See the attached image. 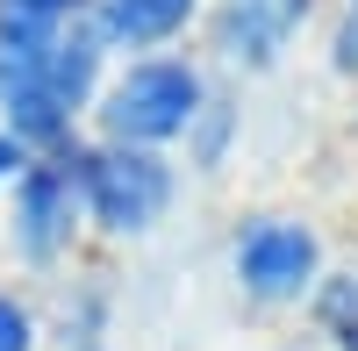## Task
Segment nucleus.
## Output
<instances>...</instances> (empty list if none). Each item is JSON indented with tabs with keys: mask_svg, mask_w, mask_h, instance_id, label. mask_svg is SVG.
<instances>
[{
	"mask_svg": "<svg viewBox=\"0 0 358 351\" xmlns=\"http://www.w3.org/2000/svg\"><path fill=\"white\" fill-rule=\"evenodd\" d=\"M194 101H201V79L187 65H136L122 86L108 94V129L122 143H158V136H179L194 122Z\"/></svg>",
	"mask_w": 358,
	"mask_h": 351,
	"instance_id": "f257e3e1",
	"label": "nucleus"
},
{
	"mask_svg": "<svg viewBox=\"0 0 358 351\" xmlns=\"http://www.w3.org/2000/svg\"><path fill=\"white\" fill-rule=\"evenodd\" d=\"M86 201L108 229H151L172 201V172L151 151H101L86 158Z\"/></svg>",
	"mask_w": 358,
	"mask_h": 351,
	"instance_id": "f03ea898",
	"label": "nucleus"
},
{
	"mask_svg": "<svg viewBox=\"0 0 358 351\" xmlns=\"http://www.w3.org/2000/svg\"><path fill=\"white\" fill-rule=\"evenodd\" d=\"M236 273H244L251 294H294L315 273V237L294 229V222H258L236 244Z\"/></svg>",
	"mask_w": 358,
	"mask_h": 351,
	"instance_id": "7ed1b4c3",
	"label": "nucleus"
},
{
	"mask_svg": "<svg viewBox=\"0 0 358 351\" xmlns=\"http://www.w3.org/2000/svg\"><path fill=\"white\" fill-rule=\"evenodd\" d=\"M65 15H79V0H0V86L22 79L57 43Z\"/></svg>",
	"mask_w": 358,
	"mask_h": 351,
	"instance_id": "20e7f679",
	"label": "nucleus"
},
{
	"mask_svg": "<svg viewBox=\"0 0 358 351\" xmlns=\"http://www.w3.org/2000/svg\"><path fill=\"white\" fill-rule=\"evenodd\" d=\"M65 222H72V180L57 165H36L22 180V251H50L57 237H65Z\"/></svg>",
	"mask_w": 358,
	"mask_h": 351,
	"instance_id": "39448f33",
	"label": "nucleus"
},
{
	"mask_svg": "<svg viewBox=\"0 0 358 351\" xmlns=\"http://www.w3.org/2000/svg\"><path fill=\"white\" fill-rule=\"evenodd\" d=\"M194 0H108V36H122V43H158L172 36L179 22H187Z\"/></svg>",
	"mask_w": 358,
	"mask_h": 351,
	"instance_id": "423d86ee",
	"label": "nucleus"
},
{
	"mask_svg": "<svg viewBox=\"0 0 358 351\" xmlns=\"http://www.w3.org/2000/svg\"><path fill=\"white\" fill-rule=\"evenodd\" d=\"M322 323L337 330L344 351H358V280H344V287H330V294H322Z\"/></svg>",
	"mask_w": 358,
	"mask_h": 351,
	"instance_id": "0eeeda50",
	"label": "nucleus"
},
{
	"mask_svg": "<svg viewBox=\"0 0 358 351\" xmlns=\"http://www.w3.org/2000/svg\"><path fill=\"white\" fill-rule=\"evenodd\" d=\"M0 351H29V315L15 301H0Z\"/></svg>",
	"mask_w": 358,
	"mask_h": 351,
	"instance_id": "6e6552de",
	"label": "nucleus"
},
{
	"mask_svg": "<svg viewBox=\"0 0 358 351\" xmlns=\"http://www.w3.org/2000/svg\"><path fill=\"white\" fill-rule=\"evenodd\" d=\"M337 65L358 72V0H351V15H344V36H337Z\"/></svg>",
	"mask_w": 358,
	"mask_h": 351,
	"instance_id": "1a4fd4ad",
	"label": "nucleus"
},
{
	"mask_svg": "<svg viewBox=\"0 0 358 351\" xmlns=\"http://www.w3.org/2000/svg\"><path fill=\"white\" fill-rule=\"evenodd\" d=\"M8 172H15V143L0 136V180H8Z\"/></svg>",
	"mask_w": 358,
	"mask_h": 351,
	"instance_id": "9d476101",
	"label": "nucleus"
}]
</instances>
